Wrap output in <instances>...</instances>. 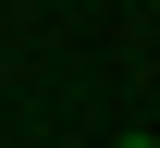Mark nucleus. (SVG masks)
Here are the masks:
<instances>
[{"label":"nucleus","instance_id":"1","mask_svg":"<svg viewBox=\"0 0 160 148\" xmlns=\"http://www.w3.org/2000/svg\"><path fill=\"white\" fill-rule=\"evenodd\" d=\"M123 148H160V136H123Z\"/></svg>","mask_w":160,"mask_h":148}]
</instances>
